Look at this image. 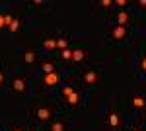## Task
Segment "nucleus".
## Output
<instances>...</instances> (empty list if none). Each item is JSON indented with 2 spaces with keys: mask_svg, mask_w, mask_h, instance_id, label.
<instances>
[{
  "mask_svg": "<svg viewBox=\"0 0 146 131\" xmlns=\"http://www.w3.org/2000/svg\"><path fill=\"white\" fill-rule=\"evenodd\" d=\"M45 84L47 86H55V84H58V75H56V73L45 75Z\"/></svg>",
  "mask_w": 146,
  "mask_h": 131,
  "instance_id": "nucleus-1",
  "label": "nucleus"
},
{
  "mask_svg": "<svg viewBox=\"0 0 146 131\" xmlns=\"http://www.w3.org/2000/svg\"><path fill=\"white\" fill-rule=\"evenodd\" d=\"M127 30H125V26H117V28H113V37L115 39H123Z\"/></svg>",
  "mask_w": 146,
  "mask_h": 131,
  "instance_id": "nucleus-2",
  "label": "nucleus"
},
{
  "mask_svg": "<svg viewBox=\"0 0 146 131\" xmlns=\"http://www.w3.org/2000/svg\"><path fill=\"white\" fill-rule=\"evenodd\" d=\"M84 82H88V84H94V82H98V73H94V71L86 73V75H84Z\"/></svg>",
  "mask_w": 146,
  "mask_h": 131,
  "instance_id": "nucleus-3",
  "label": "nucleus"
},
{
  "mask_svg": "<svg viewBox=\"0 0 146 131\" xmlns=\"http://www.w3.org/2000/svg\"><path fill=\"white\" fill-rule=\"evenodd\" d=\"M37 118H39V120H49V118H51V112L47 108H39L37 110Z\"/></svg>",
  "mask_w": 146,
  "mask_h": 131,
  "instance_id": "nucleus-4",
  "label": "nucleus"
},
{
  "mask_svg": "<svg viewBox=\"0 0 146 131\" xmlns=\"http://www.w3.org/2000/svg\"><path fill=\"white\" fill-rule=\"evenodd\" d=\"M12 86H14V90L22 92V90H25V82H23V80H20V78H16V80L12 82Z\"/></svg>",
  "mask_w": 146,
  "mask_h": 131,
  "instance_id": "nucleus-5",
  "label": "nucleus"
},
{
  "mask_svg": "<svg viewBox=\"0 0 146 131\" xmlns=\"http://www.w3.org/2000/svg\"><path fill=\"white\" fill-rule=\"evenodd\" d=\"M117 22H119V26L127 24V22H129V14H127V12H121V14L117 16Z\"/></svg>",
  "mask_w": 146,
  "mask_h": 131,
  "instance_id": "nucleus-6",
  "label": "nucleus"
},
{
  "mask_svg": "<svg viewBox=\"0 0 146 131\" xmlns=\"http://www.w3.org/2000/svg\"><path fill=\"white\" fill-rule=\"evenodd\" d=\"M66 98H68V104H72V106H76V104H78V100H80V96L76 94V92H72L70 96H66Z\"/></svg>",
  "mask_w": 146,
  "mask_h": 131,
  "instance_id": "nucleus-7",
  "label": "nucleus"
},
{
  "mask_svg": "<svg viewBox=\"0 0 146 131\" xmlns=\"http://www.w3.org/2000/svg\"><path fill=\"white\" fill-rule=\"evenodd\" d=\"M133 104H135V108H144V106H146L144 98H140V96H136V98L133 100Z\"/></svg>",
  "mask_w": 146,
  "mask_h": 131,
  "instance_id": "nucleus-8",
  "label": "nucleus"
},
{
  "mask_svg": "<svg viewBox=\"0 0 146 131\" xmlns=\"http://www.w3.org/2000/svg\"><path fill=\"white\" fill-rule=\"evenodd\" d=\"M109 123H111L113 127H117V125H119V116H117V114H111V116H109Z\"/></svg>",
  "mask_w": 146,
  "mask_h": 131,
  "instance_id": "nucleus-9",
  "label": "nucleus"
},
{
  "mask_svg": "<svg viewBox=\"0 0 146 131\" xmlns=\"http://www.w3.org/2000/svg\"><path fill=\"white\" fill-rule=\"evenodd\" d=\"M72 59H74V61H82V59H84V51H72Z\"/></svg>",
  "mask_w": 146,
  "mask_h": 131,
  "instance_id": "nucleus-10",
  "label": "nucleus"
},
{
  "mask_svg": "<svg viewBox=\"0 0 146 131\" xmlns=\"http://www.w3.org/2000/svg\"><path fill=\"white\" fill-rule=\"evenodd\" d=\"M43 45H45V49H55L56 41H55V39H45V43H43Z\"/></svg>",
  "mask_w": 146,
  "mask_h": 131,
  "instance_id": "nucleus-11",
  "label": "nucleus"
},
{
  "mask_svg": "<svg viewBox=\"0 0 146 131\" xmlns=\"http://www.w3.org/2000/svg\"><path fill=\"white\" fill-rule=\"evenodd\" d=\"M43 71H45V75H51V73H55V67L51 65V63H45L43 65Z\"/></svg>",
  "mask_w": 146,
  "mask_h": 131,
  "instance_id": "nucleus-12",
  "label": "nucleus"
},
{
  "mask_svg": "<svg viewBox=\"0 0 146 131\" xmlns=\"http://www.w3.org/2000/svg\"><path fill=\"white\" fill-rule=\"evenodd\" d=\"M23 59H25V63H33V61H35V53H31V51H27Z\"/></svg>",
  "mask_w": 146,
  "mask_h": 131,
  "instance_id": "nucleus-13",
  "label": "nucleus"
},
{
  "mask_svg": "<svg viewBox=\"0 0 146 131\" xmlns=\"http://www.w3.org/2000/svg\"><path fill=\"white\" fill-rule=\"evenodd\" d=\"M60 57H62V59H72V51H70V49H64V51H62V53H60Z\"/></svg>",
  "mask_w": 146,
  "mask_h": 131,
  "instance_id": "nucleus-14",
  "label": "nucleus"
},
{
  "mask_svg": "<svg viewBox=\"0 0 146 131\" xmlns=\"http://www.w3.org/2000/svg\"><path fill=\"white\" fill-rule=\"evenodd\" d=\"M66 45H68V41H66V39H58V41H56V47H60L62 51L66 49Z\"/></svg>",
  "mask_w": 146,
  "mask_h": 131,
  "instance_id": "nucleus-15",
  "label": "nucleus"
},
{
  "mask_svg": "<svg viewBox=\"0 0 146 131\" xmlns=\"http://www.w3.org/2000/svg\"><path fill=\"white\" fill-rule=\"evenodd\" d=\"M18 30H20V22H18V20H14V22L10 24V32H18Z\"/></svg>",
  "mask_w": 146,
  "mask_h": 131,
  "instance_id": "nucleus-16",
  "label": "nucleus"
},
{
  "mask_svg": "<svg viewBox=\"0 0 146 131\" xmlns=\"http://www.w3.org/2000/svg\"><path fill=\"white\" fill-rule=\"evenodd\" d=\"M51 131H64V127H62V123H53V127H51Z\"/></svg>",
  "mask_w": 146,
  "mask_h": 131,
  "instance_id": "nucleus-17",
  "label": "nucleus"
},
{
  "mask_svg": "<svg viewBox=\"0 0 146 131\" xmlns=\"http://www.w3.org/2000/svg\"><path fill=\"white\" fill-rule=\"evenodd\" d=\"M72 92H74V90H72V88H70V86L62 88V94H64V96H70V94H72Z\"/></svg>",
  "mask_w": 146,
  "mask_h": 131,
  "instance_id": "nucleus-18",
  "label": "nucleus"
},
{
  "mask_svg": "<svg viewBox=\"0 0 146 131\" xmlns=\"http://www.w3.org/2000/svg\"><path fill=\"white\" fill-rule=\"evenodd\" d=\"M6 26V22H4V16H0V28H4Z\"/></svg>",
  "mask_w": 146,
  "mask_h": 131,
  "instance_id": "nucleus-19",
  "label": "nucleus"
},
{
  "mask_svg": "<svg viewBox=\"0 0 146 131\" xmlns=\"http://www.w3.org/2000/svg\"><path fill=\"white\" fill-rule=\"evenodd\" d=\"M142 69H144V71H146V57H144V59H142Z\"/></svg>",
  "mask_w": 146,
  "mask_h": 131,
  "instance_id": "nucleus-20",
  "label": "nucleus"
},
{
  "mask_svg": "<svg viewBox=\"0 0 146 131\" xmlns=\"http://www.w3.org/2000/svg\"><path fill=\"white\" fill-rule=\"evenodd\" d=\"M2 78H4V75H2V73H0V82H2Z\"/></svg>",
  "mask_w": 146,
  "mask_h": 131,
  "instance_id": "nucleus-21",
  "label": "nucleus"
},
{
  "mask_svg": "<svg viewBox=\"0 0 146 131\" xmlns=\"http://www.w3.org/2000/svg\"><path fill=\"white\" fill-rule=\"evenodd\" d=\"M14 131H20V129H14Z\"/></svg>",
  "mask_w": 146,
  "mask_h": 131,
  "instance_id": "nucleus-22",
  "label": "nucleus"
},
{
  "mask_svg": "<svg viewBox=\"0 0 146 131\" xmlns=\"http://www.w3.org/2000/svg\"><path fill=\"white\" fill-rule=\"evenodd\" d=\"M133 131H136V129H133Z\"/></svg>",
  "mask_w": 146,
  "mask_h": 131,
  "instance_id": "nucleus-23",
  "label": "nucleus"
}]
</instances>
